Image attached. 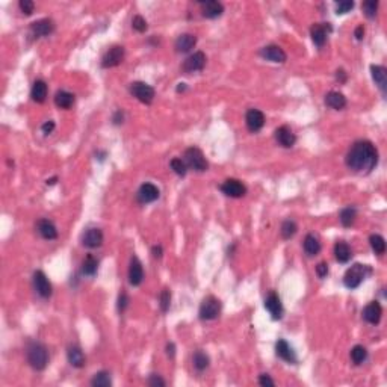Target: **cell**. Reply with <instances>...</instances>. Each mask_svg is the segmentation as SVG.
Masks as SVG:
<instances>
[{
	"label": "cell",
	"instance_id": "obj_1",
	"mask_svg": "<svg viewBox=\"0 0 387 387\" xmlns=\"http://www.w3.org/2000/svg\"><path fill=\"white\" fill-rule=\"evenodd\" d=\"M378 162L377 148L371 141H357L346 155V165L359 174H369Z\"/></svg>",
	"mask_w": 387,
	"mask_h": 387
},
{
	"label": "cell",
	"instance_id": "obj_2",
	"mask_svg": "<svg viewBox=\"0 0 387 387\" xmlns=\"http://www.w3.org/2000/svg\"><path fill=\"white\" fill-rule=\"evenodd\" d=\"M26 355H27L29 365H31L35 371L46 369V366L49 363V351H47V348L43 343L32 342L31 345L27 346Z\"/></svg>",
	"mask_w": 387,
	"mask_h": 387
},
{
	"label": "cell",
	"instance_id": "obj_3",
	"mask_svg": "<svg viewBox=\"0 0 387 387\" xmlns=\"http://www.w3.org/2000/svg\"><path fill=\"white\" fill-rule=\"evenodd\" d=\"M371 274V268L368 265H362V263H355L352 265L349 270L345 273L343 276V284L348 289H355L359 287L363 280Z\"/></svg>",
	"mask_w": 387,
	"mask_h": 387
},
{
	"label": "cell",
	"instance_id": "obj_4",
	"mask_svg": "<svg viewBox=\"0 0 387 387\" xmlns=\"http://www.w3.org/2000/svg\"><path fill=\"white\" fill-rule=\"evenodd\" d=\"M185 162L189 168H192L197 172H204L209 168V164H207L203 152L197 147H191L185 152Z\"/></svg>",
	"mask_w": 387,
	"mask_h": 387
},
{
	"label": "cell",
	"instance_id": "obj_5",
	"mask_svg": "<svg viewBox=\"0 0 387 387\" xmlns=\"http://www.w3.org/2000/svg\"><path fill=\"white\" fill-rule=\"evenodd\" d=\"M221 313V301L215 296H207L203 300L200 306V319L203 321H214Z\"/></svg>",
	"mask_w": 387,
	"mask_h": 387
},
{
	"label": "cell",
	"instance_id": "obj_6",
	"mask_svg": "<svg viewBox=\"0 0 387 387\" xmlns=\"http://www.w3.org/2000/svg\"><path fill=\"white\" fill-rule=\"evenodd\" d=\"M130 94L135 99H138L141 103H145V105H150L156 96L153 86L147 85L145 82H133L130 85Z\"/></svg>",
	"mask_w": 387,
	"mask_h": 387
},
{
	"label": "cell",
	"instance_id": "obj_7",
	"mask_svg": "<svg viewBox=\"0 0 387 387\" xmlns=\"http://www.w3.org/2000/svg\"><path fill=\"white\" fill-rule=\"evenodd\" d=\"M123 59H124V47H121V46H113V47H111V49L105 53V56H103V59H102V67H103V68L116 67V65H120V64L123 62Z\"/></svg>",
	"mask_w": 387,
	"mask_h": 387
},
{
	"label": "cell",
	"instance_id": "obj_8",
	"mask_svg": "<svg viewBox=\"0 0 387 387\" xmlns=\"http://www.w3.org/2000/svg\"><path fill=\"white\" fill-rule=\"evenodd\" d=\"M221 191L231 198H241L247 194V188L242 182L237 178H227V180L221 185Z\"/></svg>",
	"mask_w": 387,
	"mask_h": 387
},
{
	"label": "cell",
	"instance_id": "obj_9",
	"mask_svg": "<svg viewBox=\"0 0 387 387\" xmlns=\"http://www.w3.org/2000/svg\"><path fill=\"white\" fill-rule=\"evenodd\" d=\"M265 309L270 312V315L273 316V319H281L283 318V304L280 296L276 292H270V295L265 298Z\"/></svg>",
	"mask_w": 387,
	"mask_h": 387
},
{
	"label": "cell",
	"instance_id": "obj_10",
	"mask_svg": "<svg viewBox=\"0 0 387 387\" xmlns=\"http://www.w3.org/2000/svg\"><path fill=\"white\" fill-rule=\"evenodd\" d=\"M260 56H262L263 59H266V61H270V62H276V64H283V62H286V53H284V50H283L281 47H278V46H274V44L263 47V49L260 50Z\"/></svg>",
	"mask_w": 387,
	"mask_h": 387
},
{
	"label": "cell",
	"instance_id": "obj_11",
	"mask_svg": "<svg viewBox=\"0 0 387 387\" xmlns=\"http://www.w3.org/2000/svg\"><path fill=\"white\" fill-rule=\"evenodd\" d=\"M31 32L37 38H44L49 37L55 32V21L50 18H43L31 24Z\"/></svg>",
	"mask_w": 387,
	"mask_h": 387
},
{
	"label": "cell",
	"instance_id": "obj_12",
	"mask_svg": "<svg viewBox=\"0 0 387 387\" xmlns=\"http://www.w3.org/2000/svg\"><path fill=\"white\" fill-rule=\"evenodd\" d=\"M204 65H206V55L203 52H195L183 62V71L197 73V71H201L204 68Z\"/></svg>",
	"mask_w": 387,
	"mask_h": 387
},
{
	"label": "cell",
	"instance_id": "obj_13",
	"mask_svg": "<svg viewBox=\"0 0 387 387\" xmlns=\"http://www.w3.org/2000/svg\"><path fill=\"white\" fill-rule=\"evenodd\" d=\"M161 197V191L158 186H155L153 183H144L141 185L139 191H138V200L142 204L147 203H153Z\"/></svg>",
	"mask_w": 387,
	"mask_h": 387
},
{
	"label": "cell",
	"instance_id": "obj_14",
	"mask_svg": "<svg viewBox=\"0 0 387 387\" xmlns=\"http://www.w3.org/2000/svg\"><path fill=\"white\" fill-rule=\"evenodd\" d=\"M82 244L86 248H99L103 244V231L100 228H88L82 236Z\"/></svg>",
	"mask_w": 387,
	"mask_h": 387
},
{
	"label": "cell",
	"instance_id": "obj_15",
	"mask_svg": "<svg viewBox=\"0 0 387 387\" xmlns=\"http://www.w3.org/2000/svg\"><path fill=\"white\" fill-rule=\"evenodd\" d=\"M34 287H35L37 293L40 296H43V298H49L52 295V284L43 271H37L34 274Z\"/></svg>",
	"mask_w": 387,
	"mask_h": 387
},
{
	"label": "cell",
	"instance_id": "obj_16",
	"mask_svg": "<svg viewBox=\"0 0 387 387\" xmlns=\"http://www.w3.org/2000/svg\"><path fill=\"white\" fill-rule=\"evenodd\" d=\"M247 127L250 132H259L265 126V115L259 109H250L245 116Z\"/></svg>",
	"mask_w": 387,
	"mask_h": 387
},
{
	"label": "cell",
	"instance_id": "obj_17",
	"mask_svg": "<svg viewBox=\"0 0 387 387\" xmlns=\"http://www.w3.org/2000/svg\"><path fill=\"white\" fill-rule=\"evenodd\" d=\"M276 139H277V142H278L281 147H284V148H290V147H293L295 142H296V136H295V133L292 132V129H290L289 126H281V127H278V129L276 130Z\"/></svg>",
	"mask_w": 387,
	"mask_h": 387
},
{
	"label": "cell",
	"instance_id": "obj_18",
	"mask_svg": "<svg viewBox=\"0 0 387 387\" xmlns=\"http://www.w3.org/2000/svg\"><path fill=\"white\" fill-rule=\"evenodd\" d=\"M144 280V270L142 263L139 262L138 257H132L130 260V268H129V281L132 286H139Z\"/></svg>",
	"mask_w": 387,
	"mask_h": 387
},
{
	"label": "cell",
	"instance_id": "obj_19",
	"mask_svg": "<svg viewBox=\"0 0 387 387\" xmlns=\"http://www.w3.org/2000/svg\"><path fill=\"white\" fill-rule=\"evenodd\" d=\"M381 316H383V309L378 301H371L363 310V319L372 325H377L381 321Z\"/></svg>",
	"mask_w": 387,
	"mask_h": 387
},
{
	"label": "cell",
	"instance_id": "obj_20",
	"mask_svg": "<svg viewBox=\"0 0 387 387\" xmlns=\"http://www.w3.org/2000/svg\"><path fill=\"white\" fill-rule=\"evenodd\" d=\"M276 352L281 360H284L287 363H296V354H295L293 348L286 340L280 339L276 343Z\"/></svg>",
	"mask_w": 387,
	"mask_h": 387
},
{
	"label": "cell",
	"instance_id": "obj_21",
	"mask_svg": "<svg viewBox=\"0 0 387 387\" xmlns=\"http://www.w3.org/2000/svg\"><path fill=\"white\" fill-rule=\"evenodd\" d=\"M201 12L206 18H218L224 12L222 3L217 2V0H209V2L201 3Z\"/></svg>",
	"mask_w": 387,
	"mask_h": 387
},
{
	"label": "cell",
	"instance_id": "obj_22",
	"mask_svg": "<svg viewBox=\"0 0 387 387\" xmlns=\"http://www.w3.org/2000/svg\"><path fill=\"white\" fill-rule=\"evenodd\" d=\"M197 44V37L192 34H182L175 40V50L178 53H188L191 52Z\"/></svg>",
	"mask_w": 387,
	"mask_h": 387
},
{
	"label": "cell",
	"instance_id": "obj_23",
	"mask_svg": "<svg viewBox=\"0 0 387 387\" xmlns=\"http://www.w3.org/2000/svg\"><path fill=\"white\" fill-rule=\"evenodd\" d=\"M67 357H68V362L73 368L80 369V368L85 366L86 359H85V354L82 352V349L79 346H76V345L70 346L68 351H67Z\"/></svg>",
	"mask_w": 387,
	"mask_h": 387
},
{
	"label": "cell",
	"instance_id": "obj_24",
	"mask_svg": "<svg viewBox=\"0 0 387 387\" xmlns=\"http://www.w3.org/2000/svg\"><path fill=\"white\" fill-rule=\"evenodd\" d=\"M37 227H38V233L44 237V239L53 241L57 237V230L50 220H40Z\"/></svg>",
	"mask_w": 387,
	"mask_h": 387
},
{
	"label": "cell",
	"instance_id": "obj_25",
	"mask_svg": "<svg viewBox=\"0 0 387 387\" xmlns=\"http://www.w3.org/2000/svg\"><path fill=\"white\" fill-rule=\"evenodd\" d=\"M325 105L332 108V109H336V111H340L346 106V99L342 93L339 91H332L325 96Z\"/></svg>",
	"mask_w": 387,
	"mask_h": 387
},
{
	"label": "cell",
	"instance_id": "obj_26",
	"mask_svg": "<svg viewBox=\"0 0 387 387\" xmlns=\"http://www.w3.org/2000/svg\"><path fill=\"white\" fill-rule=\"evenodd\" d=\"M310 35H312V41L315 43V46H318L319 49L325 46L327 43V37H329V34H327V29L324 24H313L312 29H310Z\"/></svg>",
	"mask_w": 387,
	"mask_h": 387
},
{
	"label": "cell",
	"instance_id": "obj_27",
	"mask_svg": "<svg viewBox=\"0 0 387 387\" xmlns=\"http://www.w3.org/2000/svg\"><path fill=\"white\" fill-rule=\"evenodd\" d=\"M371 73H372V79L374 82L378 85V88L383 93H386L387 88V70L383 65H372L371 67Z\"/></svg>",
	"mask_w": 387,
	"mask_h": 387
},
{
	"label": "cell",
	"instance_id": "obj_28",
	"mask_svg": "<svg viewBox=\"0 0 387 387\" xmlns=\"http://www.w3.org/2000/svg\"><path fill=\"white\" fill-rule=\"evenodd\" d=\"M334 256H336V260L340 262V263H346L351 260L352 257V251L349 248V245L343 241H339L336 245H334Z\"/></svg>",
	"mask_w": 387,
	"mask_h": 387
},
{
	"label": "cell",
	"instance_id": "obj_29",
	"mask_svg": "<svg viewBox=\"0 0 387 387\" xmlns=\"http://www.w3.org/2000/svg\"><path fill=\"white\" fill-rule=\"evenodd\" d=\"M31 97L34 102L37 103H43L47 97V85L44 80H37L32 86V91H31Z\"/></svg>",
	"mask_w": 387,
	"mask_h": 387
},
{
	"label": "cell",
	"instance_id": "obj_30",
	"mask_svg": "<svg viewBox=\"0 0 387 387\" xmlns=\"http://www.w3.org/2000/svg\"><path fill=\"white\" fill-rule=\"evenodd\" d=\"M55 103L61 109H70L74 105V96L68 91H57L55 96Z\"/></svg>",
	"mask_w": 387,
	"mask_h": 387
},
{
	"label": "cell",
	"instance_id": "obj_31",
	"mask_svg": "<svg viewBox=\"0 0 387 387\" xmlns=\"http://www.w3.org/2000/svg\"><path fill=\"white\" fill-rule=\"evenodd\" d=\"M97 270H99V262L94 256H86L83 263H82V273L83 276H88V277H94L97 274Z\"/></svg>",
	"mask_w": 387,
	"mask_h": 387
},
{
	"label": "cell",
	"instance_id": "obj_32",
	"mask_svg": "<svg viewBox=\"0 0 387 387\" xmlns=\"http://www.w3.org/2000/svg\"><path fill=\"white\" fill-rule=\"evenodd\" d=\"M304 251L309 256H316L321 251V242L315 234H307L304 239Z\"/></svg>",
	"mask_w": 387,
	"mask_h": 387
},
{
	"label": "cell",
	"instance_id": "obj_33",
	"mask_svg": "<svg viewBox=\"0 0 387 387\" xmlns=\"http://www.w3.org/2000/svg\"><path fill=\"white\" fill-rule=\"evenodd\" d=\"M209 355H207L206 352H203L201 349L195 351L194 352V357H192V363L195 366L197 371H204L209 368Z\"/></svg>",
	"mask_w": 387,
	"mask_h": 387
},
{
	"label": "cell",
	"instance_id": "obj_34",
	"mask_svg": "<svg viewBox=\"0 0 387 387\" xmlns=\"http://www.w3.org/2000/svg\"><path fill=\"white\" fill-rule=\"evenodd\" d=\"M368 359V349L363 345H355L351 349V360L354 365H362Z\"/></svg>",
	"mask_w": 387,
	"mask_h": 387
},
{
	"label": "cell",
	"instance_id": "obj_35",
	"mask_svg": "<svg viewBox=\"0 0 387 387\" xmlns=\"http://www.w3.org/2000/svg\"><path fill=\"white\" fill-rule=\"evenodd\" d=\"M355 218H357V211L355 207H345V209L340 212V222L343 227H351L354 222H355Z\"/></svg>",
	"mask_w": 387,
	"mask_h": 387
},
{
	"label": "cell",
	"instance_id": "obj_36",
	"mask_svg": "<svg viewBox=\"0 0 387 387\" xmlns=\"http://www.w3.org/2000/svg\"><path fill=\"white\" fill-rule=\"evenodd\" d=\"M369 242H371V247H372V250H374L375 254L383 256V254L386 253V241H384L383 236H380V234H372V236L369 237Z\"/></svg>",
	"mask_w": 387,
	"mask_h": 387
},
{
	"label": "cell",
	"instance_id": "obj_37",
	"mask_svg": "<svg viewBox=\"0 0 387 387\" xmlns=\"http://www.w3.org/2000/svg\"><path fill=\"white\" fill-rule=\"evenodd\" d=\"M91 384H93L94 387H111V384H112V380H111V375H109V372H106V371L97 372V374L93 377V380H91Z\"/></svg>",
	"mask_w": 387,
	"mask_h": 387
},
{
	"label": "cell",
	"instance_id": "obj_38",
	"mask_svg": "<svg viewBox=\"0 0 387 387\" xmlns=\"http://www.w3.org/2000/svg\"><path fill=\"white\" fill-rule=\"evenodd\" d=\"M296 230H298V227H296L295 221L292 220H286L283 224H281V236L283 239H290V237L295 236Z\"/></svg>",
	"mask_w": 387,
	"mask_h": 387
},
{
	"label": "cell",
	"instance_id": "obj_39",
	"mask_svg": "<svg viewBox=\"0 0 387 387\" xmlns=\"http://www.w3.org/2000/svg\"><path fill=\"white\" fill-rule=\"evenodd\" d=\"M169 165H171V169H172L177 175H180V177H185V175H186V172H188V165H186L185 161L178 159V158H174Z\"/></svg>",
	"mask_w": 387,
	"mask_h": 387
},
{
	"label": "cell",
	"instance_id": "obj_40",
	"mask_svg": "<svg viewBox=\"0 0 387 387\" xmlns=\"http://www.w3.org/2000/svg\"><path fill=\"white\" fill-rule=\"evenodd\" d=\"M362 9L368 18H375L377 11H378V2L377 0H368V2H365L362 5Z\"/></svg>",
	"mask_w": 387,
	"mask_h": 387
},
{
	"label": "cell",
	"instance_id": "obj_41",
	"mask_svg": "<svg viewBox=\"0 0 387 387\" xmlns=\"http://www.w3.org/2000/svg\"><path fill=\"white\" fill-rule=\"evenodd\" d=\"M169 304H171V292H169V289H164L162 290V293H161V310L165 313V312H168V309H169Z\"/></svg>",
	"mask_w": 387,
	"mask_h": 387
},
{
	"label": "cell",
	"instance_id": "obj_42",
	"mask_svg": "<svg viewBox=\"0 0 387 387\" xmlns=\"http://www.w3.org/2000/svg\"><path fill=\"white\" fill-rule=\"evenodd\" d=\"M132 26H133V29L135 31H138V32H145L147 31V21H145V18L144 17H141V15H135L133 17V20H132Z\"/></svg>",
	"mask_w": 387,
	"mask_h": 387
},
{
	"label": "cell",
	"instance_id": "obj_43",
	"mask_svg": "<svg viewBox=\"0 0 387 387\" xmlns=\"http://www.w3.org/2000/svg\"><path fill=\"white\" fill-rule=\"evenodd\" d=\"M18 6H20L21 12H23L24 15H32V12H34V9H35V3L32 2V0H20Z\"/></svg>",
	"mask_w": 387,
	"mask_h": 387
},
{
	"label": "cell",
	"instance_id": "obj_44",
	"mask_svg": "<svg viewBox=\"0 0 387 387\" xmlns=\"http://www.w3.org/2000/svg\"><path fill=\"white\" fill-rule=\"evenodd\" d=\"M354 8V2H349V0H343V2L336 3V12L337 14H346Z\"/></svg>",
	"mask_w": 387,
	"mask_h": 387
},
{
	"label": "cell",
	"instance_id": "obj_45",
	"mask_svg": "<svg viewBox=\"0 0 387 387\" xmlns=\"http://www.w3.org/2000/svg\"><path fill=\"white\" fill-rule=\"evenodd\" d=\"M259 384L263 386V387H274V386H276L274 380H273L270 375H268V374H262V375L259 377Z\"/></svg>",
	"mask_w": 387,
	"mask_h": 387
},
{
	"label": "cell",
	"instance_id": "obj_46",
	"mask_svg": "<svg viewBox=\"0 0 387 387\" xmlns=\"http://www.w3.org/2000/svg\"><path fill=\"white\" fill-rule=\"evenodd\" d=\"M127 306H129V296L123 292L120 296H118V310L123 313L127 309Z\"/></svg>",
	"mask_w": 387,
	"mask_h": 387
},
{
	"label": "cell",
	"instance_id": "obj_47",
	"mask_svg": "<svg viewBox=\"0 0 387 387\" xmlns=\"http://www.w3.org/2000/svg\"><path fill=\"white\" fill-rule=\"evenodd\" d=\"M166 383L159 377V375H156V374H153L150 378H148V386H152V387H164Z\"/></svg>",
	"mask_w": 387,
	"mask_h": 387
},
{
	"label": "cell",
	"instance_id": "obj_48",
	"mask_svg": "<svg viewBox=\"0 0 387 387\" xmlns=\"http://www.w3.org/2000/svg\"><path fill=\"white\" fill-rule=\"evenodd\" d=\"M316 274L319 278H325L327 274H329V265H327L325 262H321L318 266H316Z\"/></svg>",
	"mask_w": 387,
	"mask_h": 387
},
{
	"label": "cell",
	"instance_id": "obj_49",
	"mask_svg": "<svg viewBox=\"0 0 387 387\" xmlns=\"http://www.w3.org/2000/svg\"><path fill=\"white\" fill-rule=\"evenodd\" d=\"M53 129H55V121H47V123H44L43 127H41V130H43L44 135H50V133L53 132Z\"/></svg>",
	"mask_w": 387,
	"mask_h": 387
},
{
	"label": "cell",
	"instance_id": "obj_50",
	"mask_svg": "<svg viewBox=\"0 0 387 387\" xmlns=\"http://www.w3.org/2000/svg\"><path fill=\"white\" fill-rule=\"evenodd\" d=\"M354 37L359 40V41H362L363 40V37H365V27L363 26H359L355 29V32H354Z\"/></svg>",
	"mask_w": 387,
	"mask_h": 387
},
{
	"label": "cell",
	"instance_id": "obj_51",
	"mask_svg": "<svg viewBox=\"0 0 387 387\" xmlns=\"http://www.w3.org/2000/svg\"><path fill=\"white\" fill-rule=\"evenodd\" d=\"M336 79L339 80V83H345L346 82V73H345V70H337L336 71Z\"/></svg>",
	"mask_w": 387,
	"mask_h": 387
},
{
	"label": "cell",
	"instance_id": "obj_52",
	"mask_svg": "<svg viewBox=\"0 0 387 387\" xmlns=\"http://www.w3.org/2000/svg\"><path fill=\"white\" fill-rule=\"evenodd\" d=\"M152 253H153V257H155V259H161V257H162V253H164V250H162V247H161V245H156V247H153Z\"/></svg>",
	"mask_w": 387,
	"mask_h": 387
},
{
	"label": "cell",
	"instance_id": "obj_53",
	"mask_svg": "<svg viewBox=\"0 0 387 387\" xmlns=\"http://www.w3.org/2000/svg\"><path fill=\"white\" fill-rule=\"evenodd\" d=\"M123 112L121 111H116L115 112V115H113V123L115 124H120V123H123Z\"/></svg>",
	"mask_w": 387,
	"mask_h": 387
},
{
	"label": "cell",
	"instance_id": "obj_54",
	"mask_svg": "<svg viewBox=\"0 0 387 387\" xmlns=\"http://www.w3.org/2000/svg\"><path fill=\"white\" fill-rule=\"evenodd\" d=\"M166 354H168L169 357H174V354H175V346H174L172 342H169V343L166 345Z\"/></svg>",
	"mask_w": 387,
	"mask_h": 387
},
{
	"label": "cell",
	"instance_id": "obj_55",
	"mask_svg": "<svg viewBox=\"0 0 387 387\" xmlns=\"http://www.w3.org/2000/svg\"><path fill=\"white\" fill-rule=\"evenodd\" d=\"M186 89V86H185V83H180V86H177V91L180 93V91H185Z\"/></svg>",
	"mask_w": 387,
	"mask_h": 387
},
{
	"label": "cell",
	"instance_id": "obj_56",
	"mask_svg": "<svg viewBox=\"0 0 387 387\" xmlns=\"http://www.w3.org/2000/svg\"><path fill=\"white\" fill-rule=\"evenodd\" d=\"M56 183V177L50 178V180H47V185H55Z\"/></svg>",
	"mask_w": 387,
	"mask_h": 387
}]
</instances>
